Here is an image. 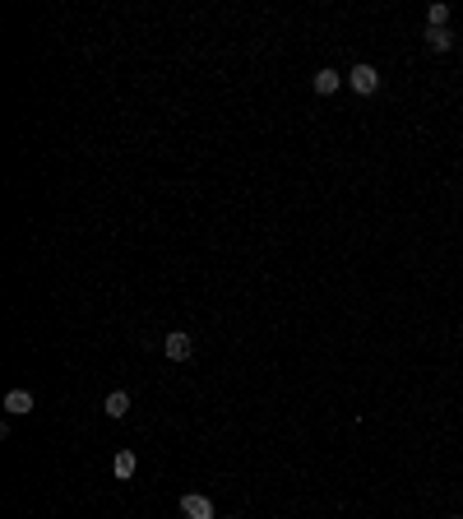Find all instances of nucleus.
I'll return each mask as SVG.
<instances>
[{
  "label": "nucleus",
  "instance_id": "obj_1",
  "mask_svg": "<svg viewBox=\"0 0 463 519\" xmlns=\"http://www.w3.org/2000/svg\"><path fill=\"white\" fill-rule=\"evenodd\" d=\"M348 89H353L357 98H371V93L380 89V70L375 65H353L348 70Z\"/></svg>",
  "mask_w": 463,
  "mask_h": 519
},
{
  "label": "nucleus",
  "instance_id": "obj_2",
  "mask_svg": "<svg viewBox=\"0 0 463 519\" xmlns=\"http://www.w3.org/2000/svg\"><path fill=\"white\" fill-rule=\"evenodd\" d=\"M181 515L186 519H213V501L199 496V492H186V496H181Z\"/></svg>",
  "mask_w": 463,
  "mask_h": 519
},
{
  "label": "nucleus",
  "instance_id": "obj_3",
  "mask_svg": "<svg viewBox=\"0 0 463 519\" xmlns=\"http://www.w3.org/2000/svg\"><path fill=\"white\" fill-rule=\"evenodd\" d=\"M163 353L172 357V362H186V357L195 353V343H190V334L177 330V334H167V339H163Z\"/></svg>",
  "mask_w": 463,
  "mask_h": 519
},
{
  "label": "nucleus",
  "instance_id": "obj_4",
  "mask_svg": "<svg viewBox=\"0 0 463 519\" xmlns=\"http://www.w3.org/2000/svg\"><path fill=\"white\" fill-rule=\"evenodd\" d=\"M338 84H343V75H338V70H329V65H324V70H315V79H310V89L320 93V98L338 93Z\"/></svg>",
  "mask_w": 463,
  "mask_h": 519
},
{
  "label": "nucleus",
  "instance_id": "obj_5",
  "mask_svg": "<svg viewBox=\"0 0 463 519\" xmlns=\"http://www.w3.org/2000/svg\"><path fill=\"white\" fill-rule=\"evenodd\" d=\"M5 413H14V418H19V413H33V394H28V389H10V394H5Z\"/></svg>",
  "mask_w": 463,
  "mask_h": 519
},
{
  "label": "nucleus",
  "instance_id": "obj_6",
  "mask_svg": "<svg viewBox=\"0 0 463 519\" xmlns=\"http://www.w3.org/2000/svg\"><path fill=\"white\" fill-rule=\"evenodd\" d=\"M102 413H107V418H125V413H130V394H125V389H111Z\"/></svg>",
  "mask_w": 463,
  "mask_h": 519
},
{
  "label": "nucleus",
  "instance_id": "obj_7",
  "mask_svg": "<svg viewBox=\"0 0 463 519\" xmlns=\"http://www.w3.org/2000/svg\"><path fill=\"white\" fill-rule=\"evenodd\" d=\"M426 46H431V51H450V46H454L450 28H426Z\"/></svg>",
  "mask_w": 463,
  "mask_h": 519
},
{
  "label": "nucleus",
  "instance_id": "obj_8",
  "mask_svg": "<svg viewBox=\"0 0 463 519\" xmlns=\"http://www.w3.org/2000/svg\"><path fill=\"white\" fill-rule=\"evenodd\" d=\"M111 468H116V477H134V468H139V459H134V450H121V454H116V464H111Z\"/></svg>",
  "mask_w": 463,
  "mask_h": 519
},
{
  "label": "nucleus",
  "instance_id": "obj_9",
  "mask_svg": "<svg viewBox=\"0 0 463 519\" xmlns=\"http://www.w3.org/2000/svg\"><path fill=\"white\" fill-rule=\"evenodd\" d=\"M450 23V5H431L426 10V28H445Z\"/></svg>",
  "mask_w": 463,
  "mask_h": 519
},
{
  "label": "nucleus",
  "instance_id": "obj_10",
  "mask_svg": "<svg viewBox=\"0 0 463 519\" xmlns=\"http://www.w3.org/2000/svg\"><path fill=\"white\" fill-rule=\"evenodd\" d=\"M454 519H459V515H454Z\"/></svg>",
  "mask_w": 463,
  "mask_h": 519
}]
</instances>
